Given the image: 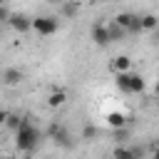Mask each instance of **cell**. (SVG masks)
<instances>
[{"label": "cell", "mask_w": 159, "mask_h": 159, "mask_svg": "<svg viewBox=\"0 0 159 159\" xmlns=\"http://www.w3.org/2000/svg\"><path fill=\"white\" fill-rule=\"evenodd\" d=\"M10 17H12V12H10L5 5H0V20H2V22H10Z\"/></svg>", "instance_id": "20"}, {"label": "cell", "mask_w": 159, "mask_h": 159, "mask_svg": "<svg viewBox=\"0 0 159 159\" xmlns=\"http://www.w3.org/2000/svg\"><path fill=\"white\" fill-rule=\"evenodd\" d=\"M112 159H137V157H134V149H127V147H114Z\"/></svg>", "instance_id": "13"}, {"label": "cell", "mask_w": 159, "mask_h": 159, "mask_svg": "<svg viewBox=\"0 0 159 159\" xmlns=\"http://www.w3.org/2000/svg\"><path fill=\"white\" fill-rule=\"evenodd\" d=\"M154 92H157V97H159V80H157V84H154Z\"/></svg>", "instance_id": "25"}, {"label": "cell", "mask_w": 159, "mask_h": 159, "mask_svg": "<svg viewBox=\"0 0 159 159\" xmlns=\"http://www.w3.org/2000/svg\"><path fill=\"white\" fill-rule=\"evenodd\" d=\"M77 2H80V0H77ZM77 2H67V0H65V2L60 5V7H62V15H65V17H75V12H77Z\"/></svg>", "instance_id": "17"}, {"label": "cell", "mask_w": 159, "mask_h": 159, "mask_svg": "<svg viewBox=\"0 0 159 159\" xmlns=\"http://www.w3.org/2000/svg\"><path fill=\"white\" fill-rule=\"evenodd\" d=\"M107 124H109L112 129H122V127H127V117H124L122 112H109V114H107Z\"/></svg>", "instance_id": "9"}, {"label": "cell", "mask_w": 159, "mask_h": 159, "mask_svg": "<svg viewBox=\"0 0 159 159\" xmlns=\"http://www.w3.org/2000/svg\"><path fill=\"white\" fill-rule=\"evenodd\" d=\"M134 17H137V15H132V12H119V15L114 17V22H117L119 27L129 30V27H132V22H134Z\"/></svg>", "instance_id": "11"}, {"label": "cell", "mask_w": 159, "mask_h": 159, "mask_svg": "<svg viewBox=\"0 0 159 159\" xmlns=\"http://www.w3.org/2000/svg\"><path fill=\"white\" fill-rule=\"evenodd\" d=\"M50 137H52L55 144H60V147H65V149H72V147H75L67 127H62V124H52V127H50Z\"/></svg>", "instance_id": "3"}, {"label": "cell", "mask_w": 159, "mask_h": 159, "mask_svg": "<svg viewBox=\"0 0 159 159\" xmlns=\"http://www.w3.org/2000/svg\"><path fill=\"white\" fill-rule=\"evenodd\" d=\"M5 159H10V157H5Z\"/></svg>", "instance_id": "27"}, {"label": "cell", "mask_w": 159, "mask_h": 159, "mask_svg": "<svg viewBox=\"0 0 159 159\" xmlns=\"http://www.w3.org/2000/svg\"><path fill=\"white\" fill-rule=\"evenodd\" d=\"M152 159H159V147L154 149V154H152Z\"/></svg>", "instance_id": "24"}, {"label": "cell", "mask_w": 159, "mask_h": 159, "mask_svg": "<svg viewBox=\"0 0 159 159\" xmlns=\"http://www.w3.org/2000/svg\"><path fill=\"white\" fill-rule=\"evenodd\" d=\"M47 2H50V5H62L65 0H47Z\"/></svg>", "instance_id": "22"}, {"label": "cell", "mask_w": 159, "mask_h": 159, "mask_svg": "<svg viewBox=\"0 0 159 159\" xmlns=\"http://www.w3.org/2000/svg\"><path fill=\"white\" fill-rule=\"evenodd\" d=\"M65 102H67V92H65V89H52L50 97H47V107H52V109L62 107Z\"/></svg>", "instance_id": "8"}, {"label": "cell", "mask_w": 159, "mask_h": 159, "mask_svg": "<svg viewBox=\"0 0 159 159\" xmlns=\"http://www.w3.org/2000/svg\"><path fill=\"white\" fill-rule=\"evenodd\" d=\"M129 87H132V94H139V92H144V80H142V75H134V72H132Z\"/></svg>", "instance_id": "14"}, {"label": "cell", "mask_w": 159, "mask_h": 159, "mask_svg": "<svg viewBox=\"0 0 159 159\" xmlns=\"http://www.w3.org/2000/svg\"><path fill=\"white\" fill-rule=\"evenodd\" d=\"M114 139H117V142H124V139H127V127H122V129H114Z\"/></svg>", "instance_id": "21"}, {"label": "cell", "mask_w": 159, "mask_h": 159, "mask_svg": "<svg viewBox=\"0 0 159 159\" xmlns=\"http://www.w3.org/2000/svg\"><path fill=\"white\" fill-rule=\"evenodd\" d=\"M107 27H109V37H112V42H114V40H122L124 35H129V32H127L124 27H119L117 22H112V25H107Z\"/></svg>", "instance_id": "16"}, {"label": "cell", "mask_w": 159, "mask_h": 159, "mask_svg": "<svg viewBox=\"0 0 159 159\" xmlns=\"http://www.w3.org/2000/svg\"><path fill=\"white\" fill-rule=\"evenodd\" d=\"M142 27L149 30V32H154L159 27V17L157 15H142Z\"/></svg>", "instance_id": "12"}, {"label": "cell", "mask_w": 159, "mask_h": 159, "mask_svg": "<svg viewBox=\"0 0 159 159\" xmlns=\"http://www.w3.org/2000/svg\"><path fill=\"white\" fill-rule=\"evenodd\" d=\"M92 40H94V45L107 47V45L112 42V37H109V27L102 25V22H94V25H92Z\"/></svg>", "instance_id": "5"}, {"label": "cell", "mask_w": 159, "mask_h": 159, "mask_svg": "<svg viewBox=\"0 0 159 159\" xmlns=\"http://www.w3.org/2000/svg\"><path fill=\"white\" fill-rule=\"evenodd\" d=\"M129 67H132V60H129L127 55H117V57L109 62V70H112L114 75H119V72H129Z\"/></svg>", "instance_id": "7"}, {"label": "cell", "mask_w": 159, "mask_h": 159, "mask_svg": "<svg viewBox=\"0 0 159 159\" xmlns=\"http://www.w3.org/2000/svg\"><path fill=\"white\" fill-rule=\"evenodd\" d=\"M154 42H157V45H159V27H157V30H154Z\"/></svg>", "instance_id": "23"}, {"label": "cell", "mask_w": 159, "mask_h": 159, "mask_svg": "<svg viewBox=\"0 0 159 159\" xmlns=\"http://www.w3.org/2000/svg\"><path fill=\"white\" fill-rule=\"evenodd\" d=\"M25 75H22V70L20 67H5V72H2V82L7 84V87H15V84H20V80H22Z\"/></svg>", "instance_id": "6"}, {"label": "cell", "mask_w": 159, "mask_h": 159, "mask_svg": "<svg viewBox=\"0 0 159 159\" xmlns=\"http://www.w3.org/2000/svg\"><path fill=\"white\" fill-rule=\"evenodd\" d=\"M40 139H42V132H40L30 119H25L22 127L15 132V147H17L20 152H32V149L40 144Z\"/></svg>", "instance_id": "1"}, {"label": "cell", "mask_w": 159, "mask_h": 159, "mask_svg": "<svg viewBox=\"0 0 159 159\" xmlns=\"http://www.w3.org/2000/svg\"><path fill=\"white\" fill-rule=\"evenodd\" d=\"M84 2H92V0H84Z\"/></svg>", "instance_id": "26"}, {"label": "cell", "mask_w": 159, "mask_h": 159, "mask_svg": "<svg viewBox=\"0 0 159 159\" xmlns=\"http://www.w3.org/2000/svg\"><path fill=\"white\" fill-rule=\"evenodd\" d=\"M32 30L42 37H50L60 30V20L52 17V15H42V17H32Z\"/></svg>", "instance_id": "2"}, {"label": "cell", "mask_w": 159, "mask_h": 159, "mask_svg": "<svg viewBox=\"0 0 159 159\" xmlns=\"http://www.w3.org/2000/svg\"><path fill=\"white\" fill-rule=\"evenodd\" d=\"M7 25L15 32H27V30H32V17H27L25 12H12V17H10Z\"/></svg>", "instance_id": "4"}, {"label": "cell", "mask_w": 159, "mask_h": 159, "mask_svg": "<svg viewBox=\"0 0 159 159\" xmlns=\"http://www.w3.org/2000/svg\"><path fill=\"white\" fill-rule=\"evenodd\" d=\"M22 122H25V117H20V114H7V119H5L7 129H12V132H17L22 127Z\"/></svg>", "instance_id": "15"}, {"label": "cell", "mask_w": 159, "mask_h": 159, "mask_svg": "<svg viewBox=\"0 0 159 159\" xmlns=\"http://www.w3.org/2000/svg\"><path fill=\"white\" fill-rule=\"evenodd\" d=\"M114 80H117V87H119V89H122L124 94H132V87H129V80H132V72H119V75H117Z\"/></svg>", "instance_id": "10"}, {"label": "cell", "mask_w": 159, "mask_h": 159, "mask_svg": "<svg viewBox=\"0 0 159 159\" xmlns=\"http://www.w3.org/2000/svg\"><path fill=\"white\" fill-rule=\"evenodd\" d=\"M97 134H99V132H97V127H92V124H87V127L82 129V139H84V142H94Z\"/></svg>", "instance_id": "18"}, {"label": "cell", "mask_w": 159, "mask_h": 159, "mask_svg": "<svg viewBox=\"0 0 159 159\" xmlns=\"http://www.w3.org/2000/svg\"><path fill=\"white\" fill-rule=\"evenodd\" d=\"M142 30H144V27H142V17L137 15V17H134V22H132V27H129L127 32H129V35H134V32H142Z\"/></svg>", "instance_id": "19"}]
</instances>
